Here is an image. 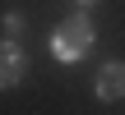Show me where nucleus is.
Returning <instances> with one entry per match:
<instances>
[{
	"instance_id": "f257e3e1",
	"label": "nucleus",
	"mask_w": 125,
	"mask_h": 115,
	"mask_svg": "<svg viewBox=\"0 0 125 115\" xmlns=\"http://www.w3.org/2000/svg\"><path fill=\"white\" fill-rule=\"evenodd\" d=\"M88 51H93V23H88V14H70L51 37V55L56 60H83Z\"/></svg>"
},
{
	"instance_id": "f03ea898",
	"label": "nucleus",
	"mask_w": 125,
	"mask_h": 115,
	"mask_svg": "<svg viewBox=\"0 0 125 115\" xmlns=\"http://www.w3.org/2000/svg\"><path fill=\"white\" fill-rule=\"evenodd\" d=\"M23 74H28V55L19 51V46H0V88H14V83H23Z\"/></svg>"
},
{
	"instance_id": "7ed1b4c3",
	"label": "nucleus",
	"mask_w": 125,
	"mask_h": 115,
	"mask_svg": "<svg viewBox=\"0 0 125 115\" xmlns=\"http://www.w3.org/2000/svg\"><path fill=\"white\" fill-rule=\"evenodd\" d=\"M97 97H102V101H121V97H125V65H121V60L107 65V69L97 74Z\"/></svg>"
},
{
	"instance_id": "20e7f679",
	"label": "nucleus",
	"mask_w": 125,
	"mask_h": 115,
	"mask_svg": "<svg viewBox=\"0 0 125 115\" xmlns=\"http://www.w3.org/2000/svg\"><path fill=\"white\" fill-rule=\"evenodd\" d=\"M74 5H93V0H74Z\"/></svg>"
}]
</instances>
